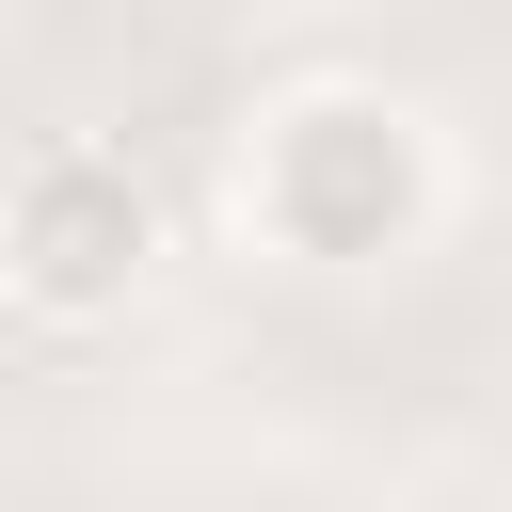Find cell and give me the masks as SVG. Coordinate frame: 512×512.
<instances>
[{
  "instance_id": "6da1fadb",
  "label": "cell",
  "mask_w": 512,
  "mask_h": 512,
  "mask_svg": "<svg viewBox=\"0 0 512 512\" xmlns=\"http://www.w3.org/2000/svg\"><path fill=\"white\" fill-rule=\"evenodd\" d=\"M432 208H448V144L384 80H304L240 128V240H272L288 272H384L432 240Z\"/></svg>"
},
{
  "instance_id": "7a4b0ae2",
  "label": "cell",
  "mask_w": 512,
  "mask_h": 512,
  "mask_svg": "<svg viewBox=\"0 0 512 512\" xmlns=\"http://www.w3.org/2000/svg\"><path fill=\"white\" fill-rule=\"evenodd\" d=\"M0 272H16L32 320H112V304L160 272V192L128 176V144L48 128V144L16 160V192H0Z\"/></svg>"
}]
</instances>
